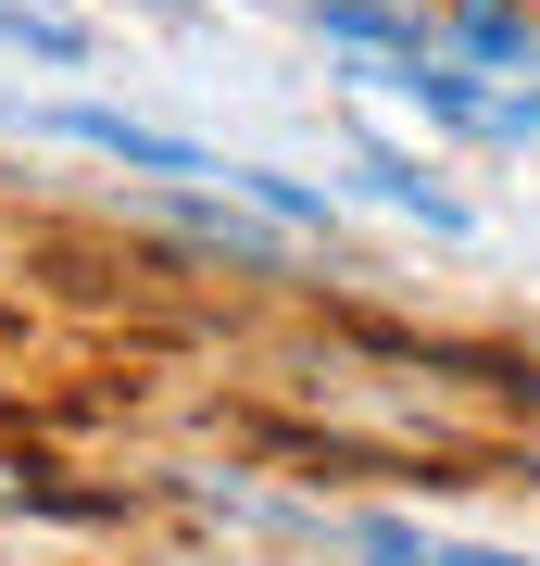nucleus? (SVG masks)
Instances as JSON below:
<instances>
[{
	"label": "nucleus",
	"mask_w": 540,
	"mask_h": 566,
	"mask_svg": "<svg viewBox=\"0 0 540 566\" xmlns=\"http://www.w3.org/2000/svg\"><path fill=\"white\" fill-rule=\"evenodd\" d=\"M177 227H189V240H214V252H240V264H277V227H252L240 189H226V202H189V189H177Z\"/></svg>",
	"instance_id": "3"
},
{
	"label": "nucleus",
	"mask_w": 540,
	"mask_h": 566,
	"mask_svg": "<svg viewBox=\"0 0 540 566\" xmlns=\"http://www.w3.org/2000/svg\"><path fill=\"white\" fill-rule=\"evenodd\" d=\"M63 139H88V151H114V164H139V177H226L214 151H189V139H163V126H126V114H100V102H76V114H63Z\"/></svg>",
	"instance_id": "1"
},
{
	"label": "nucleus",
	"mask_w": 540,
	"mask_h": 566,
	"mask_svg": "<svg viewBox=\"0 0 540 566\" xmlns=\"http://www.w3.org/2000/svg\"><path fill=\"white\" fill-rule=\"evenodd\" d=\"M352 554H364V566H415L427 542H415V528H402V516H352Z\"/></svg>",
	"instance_id": "6"
},
{
	"label": "nucleus",
	"mask_w": 540,
	"mask_h": 566,
	"mask_svg": "<svg viewBox=\"0 0 540 566\" xmlns=\"http://www.w3.org/2000/svg\"><path fill=\"white\" fill-rule=\"evenodd\" d=\"M478 63H528V25H516V0H465V25H453Z\"/></svg>",
	"instance_id": "5"
},
{
	"label": "nucleus",
	"mask_w": 540,
	"mask_h": 566,
	"mask_svg": "<svg viewBox=\"0 0 540 566\" xmlns=\"http://www.w3.org/2000/svg\"><path fill=\"white\" fill-rule=\"evenodd\" d=\"M364 189H378L390 214H427V227H441V240H453V227H465V202H453L441 177H427L415 151H390V139H364Z\"/></svg>",
	"instance_id": "2"
},
{
	"label": "nucleus",
	"mask_w": 540,
	"mask_h": 566,
	"mask_svg": "<svg viewBox=\"0 0 540 566\" xmlns=\"http://www.w3.org/2000/svg\"><path fill=\"white\" fill-rule=\"evenodd\" d=\"M226 189H240L252 214H277V227H340V214H327L301 177H277V164H226Z\"/></svg>",
	"instance_id": "4"
}]
</instances>
